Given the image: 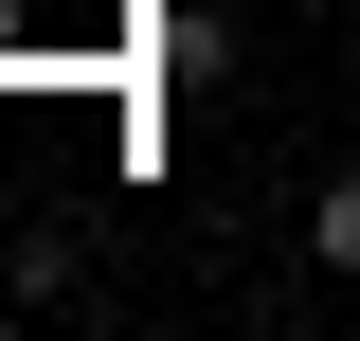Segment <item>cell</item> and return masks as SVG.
<instances>
[{"instance_id":"obj_1","label":"cell","mask_w":360,"mask_h":341,"mask_svg":"<svg viewBox=\"0 0 360 341\" xmlns=\"http://www.w3.org/2000/svg\"><path fill=\"white\" fill-rule=\"evenodd\" d=\"M307 234H324V269L360 288V180H324V215H307Z\"/></svg>"},{"instance_id":"obj_2","label":"cell","mask_w":360,"mask_h":341,"mask_svg":"<svg viewBox=\"0 0 360 341\" xmlns=\"http://www.w3.org/2000/svg\"><path fill=\"white\" fill-rule=\"evenodd\" d=\"M0 36H18V0H0Z\"/></svg>"}]
</instances>
